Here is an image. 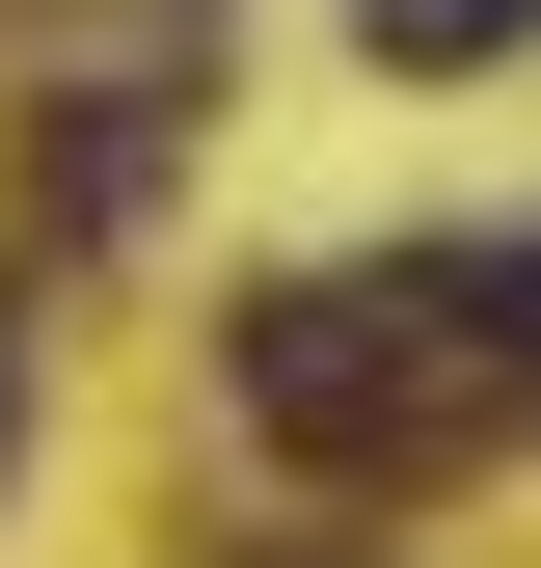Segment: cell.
I'll return each mask as SVG.
<instances>
[{
    "instance_id": "obj_1",
    "label": "cell",
    "mask_w": 541,
    "mask_h": 568,
    "mask_svg": "<svg viewBox=\"0 0 541 568\" xmlns=\"http://www.w3.org/2000/svg\"><path fill=\"white\" fill-rule=\"evenodd\" d=\"M217 379H244V434H270V460L406 487V460H460V434L514 406V244H433V271H298V298H244V325H217Z\"/></svg>"
},
{
    "instance_id": "obj_2",
    "label": "cell",
    "mask_w": 541,
    "mask_h": 568,
    "mask_svg": "<svg viewBox=\"0 0 541 568\" xmlns=\"http://www.w3.org/2000/svg\"><path fill=\"white\" fill-rule=\"evenodd\" d=\"M541 28V0H353V54H379V82H433V54H514Z\"/></svg>"
},
{
    "instance_id": "obj_3",
    "label": "cell",
    "mask_w": 541,
    "mask_h": 568,
    "mask_svg": "<svg viewBox=\"0 0 541 568\" xmlns=\"http://www.w3.org/2000/svg\"><path fill=\"white\" fill-rule=\"evenodd\" d=\"M514 379H541V244H514Z\"/></svg>"
},
{
    "instance_id": "obj_4",
    "label": "cell",
    "mask_w": 541,
    "mask_h": 568,
    "mask_svg": "<svg viewBox=\"0 0 541 568\" xmlns=\"http://www.w3.org/2000/svg\"><path fill=\"white\" fill-rule=\"evenodd\" d=\"M0 460H28V379H0Z\"/></svg>"
},
{
    "instance_id": "obj_5",
    "label": "cell",
    "mask_w": 541,
    "mask_h": 568,
    "mask_svg": "<svg viewBox=\"0 0 541 568\" xmlns=\"http://www.w3.org/2000/svg\"><path fill=\"white\" fill-rule=\"evenodd\" d=\"M270 568H325V541H270Z\"/></svg>"
}]
</instances>
